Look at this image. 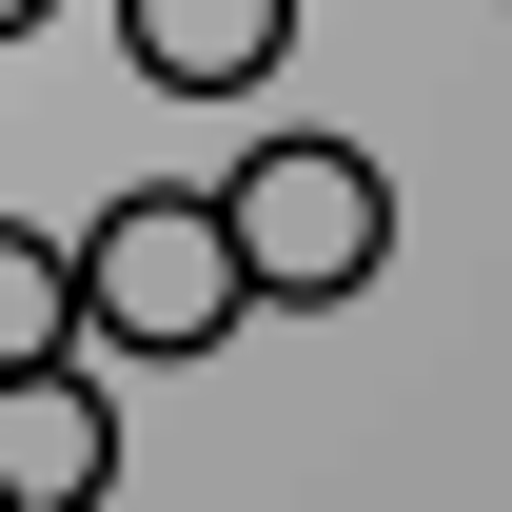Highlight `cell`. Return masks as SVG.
Listing matches in <instances>:
<instances>
[{"mask_svg": "<svg viewBox=\"0 0 512 512\" xmlns=\"http://www.w3.org/2000/svg\"><path fill=\"white\" fill-rule=\"evenodd\" d=\"M217 217H237V276L276 296V316H335V296L394 276V178L355 158V138H256L237 178H217Z\"/></svg>", "mask_w": 512, "mask_h": 512, "instance_id": "cell-1", "label": "cell"}, {"mask_svg": "<svg viewBox=\"0 0 512 512\" xmlns=\"http://www.w3.org/2000/svg\"><path fill=\"white\" fill-rule=\"evenodd\" d=\"M256 316V276H237V217L217 197H99V237H79V335L99 355H217V335Z\"/></svg>", "mask_w": 512, "mask_h": 512, "instance_id": "cell-2", "label": "cell"}, {"mask_svg": "<svg viewBox=\"0 0 512 512\" xmlns=\"http://www.w3.org/2000/svg\"><path fill=\"white\" fill-rule=\"evenodd\" d=\"M0 512H119V394L79 375H0Z\"/></svg>", "mask_w": 512, "mask_h": 512, "instance_id": "cell-3", "label": "cell"}, {"mask_svg": "<svg viewBox=\"0 0 512 512\" xmlns=\"http://www.w3.org/2000/svg\"><path fill=\"white\" fill-rule=\"evenodd\" d=\"M119 60L158 99H256L296 60V0H119Z\"/></svg>", "mask_w": 512, "mask_h": 512, "instance_id": "cell-4", "label": "cell"}, {"mask_svg": "<svg viewBox=\"0 0 512 512\" xmlns=\"http://www.w3.org/2000/svg\"><path fill=\"white\" fill-rule=\"evenodd\" d=\"M60 355H79V237L0 217V375H60Z\"/></svg>", "mask_w": 512, "mask_h": 512, "instance_id": "cell-5", "label": "cell"}, {"mask_svg": "<svg viewBox=\"0 0 512 512\" xmlns=\"http://www.w3.org/2000/svg\"><path fill=\"white\" fill-rule=\"evenodd\" d=\"M40 20H60V0H0V40H40Z\"/></svg>", "mask_w": 512, "mask_h": 512, "instance_id": "cell-6", "label": "cell"}]
</instances>
